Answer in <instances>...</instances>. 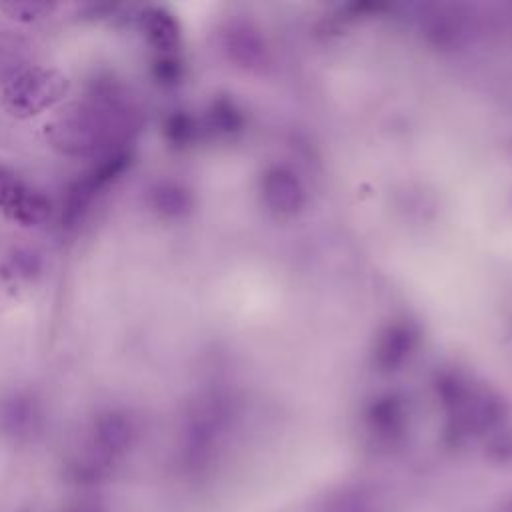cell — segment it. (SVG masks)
<instances>
[{
    "label": "cell",
    "instance_id": "5b68a950",
    "mask_svg": "<svg viewBox=\"0 0 512 512\" xmlns=\"http://www.w3.org/2000/svg\"><path fill=\"white\" fill-rule=\"evenodd\" d=\"M140 28L148 42L158 50H168L178 40V24L174 16L162 6L146 8L140 14Z\"/></svg>",
    "mask_w": 512,
    "mask_h": 512
},
{
    "label": "cell",
    "instance_id": "52a82bcc",
    "mask_svg": "<svg viewBox=\"0 0 512 512\" xmlns=\"http://www.w3.org/2000/svg\"><path fill=\"white\" fill-rule=\"evenodd\" d=\"M128 434H130V426H128L126 418H122L120 414H114V412L100 418V422L96 426L98 442L108 450H116V448L124 446L128 440Z\"/></svg>",
    "mask_w": 512,
    "mask_h": 512
},
{
    "label": "cell",
    "instance_id": "ba28073f",
    "mask_svg": "<svg viewBox=\"0 0 512 512\" xmlns=\"http://www.w3.org/2000/svg\"><path fill=\"white\" fill-rule=\"evenodd\" d=\"M38 270H40V262H38L36 254H32V252L18 250L16 254H12L6 260V274H10L12 278H26L28 280Z\"/></svg>",
    "mask_w": 512,
    "mask_h": 512
},
{
    "label": "cell",
    "instance_id": "6da1fadb",
    "mask_svg": "<svg viewBox=\"0 0 512 512\" xmlns=\"http://www.w3.org/2000/svg\"><path fill=\"white\" fill-rule=\"evenodd\" d=\"M70 88L68 76L58 68L28 66L14 72L2 86V108L18 118H32L58 104Z\"/></svg>",
    "mask_w": 512,
    "mask_h": 512
},
{
    "label": "cell",
    "instance_id": "277c9868",
    "mask_svg": "<svg viewBox=\"0 0 512 512\" xmlns=\"http://www.w3.org/2000/svg\"><path fill=\"white\" fill-rule=\"evenodd\" d=\"M0 212L20 226H38L50 218V200L26 182H18L2 200Z\"/></svg>",
    "mask_w": 512,
    "mask_h": 512
},
{
    "label": "cell",
    "instance_id": "9c48e42d",
    "mask_svg": "<svg viewBox=\"0 0 512 512\" xmlns=\"http://www.w3.org/2000/svg\"><path fill=\"white\" fill-rule=\"evenodd\" d=\"M20 182L18 174L12 172L10 168H6L4 164H0V200Z\"/></svg>",
    "mask_w": 512,
    "mask_h": 512
},
{
    "label": "cell",
    "instance_id": "3957f363",
    "mask_svg": "<svg viewBox=\"0 0 512 512\" xmlns=\"http://www.w3.org/2000/svg\"><path fill=\"white\" fill-rule=\"evenodd\" d=\"M132 158L128 152H114L102 158L92 170H88L70 190L66 196V206L62 218L66 224H76V220L84 214V210L92 204L100 190L112 184L120 174L130 166Z\"/></svg>",
    "mask_w": 512,
    "mask_h": 512
},
{
    "label": "cell",
    "instance_id": "8992f818",
    "mask_svg": "<svg viewBox=\"0 0 512 512\" xmlns=\"http://www.w3.org/2000/svg\"><path fill=\"white\" fill-rule=\"evenodd\" d=\"M54 10L52 2L46 0H6L0 2V12L16 22H38Z\"/></svg>",
    "mask_w": 512,
    "mask_h": 512
},
{
    "label": "cell",
    "instance_id": "7a4b0ae2",
    "mask_svg": "<svg viewBox=\"0 0 512 512\" xmlns=\"http://www.w3.org/2000/svg\"><path fill=\"white\" fill-rule=\"evenodd\" d=\"M104 124L94 108L84 104L66 106L44 126L46 140L64 154H88L98 146Z\"/></svg>",
    "mask_w": 512,
    "mask_h": 512
}]
</instances>
